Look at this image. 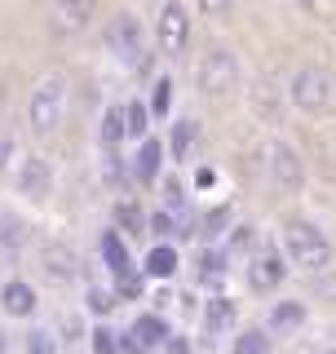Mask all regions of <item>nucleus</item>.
<instances>
[{
	"mask_svg": "<svg viewBox=\"0 0 336 354\" xmlns=\"http://www.w3.org/2000/svg\"><path fill=\"white\" fill-rule=\"evenodd\" d=\"M279 252L288 257L292 270L323 274V270H332V261H336V239L315 217L292 213V217H283V226H279Z\"/></svg>",
	"mask_w": 336,
	"mask_h": 354,
	"instance_id": "1",
	"label": "nucleus"
},
{
	"mask_svg": "<svg viewBox=\"0 0 336 354\" xmlns=\"http://www.w3.org/2000/svg\"><path fill=\"white\" fill-rule=\"evenodd\" d=\"M102 49L124 66L129 75H142V80H151V66H155V49H151V31L147 22H142L133 9H115V14L106 18L102 27Z\"/></svg>",
	"mask_w": 336,
	"mask_h": 354,
	"instance_id": "2",
	"label": "nucleus"
},
{
	"mask_svg": "<svg viewBox=\"0 0 336 354\" xmlns=\"http://www.w3.org/2000/svg\"><path fill=\"white\" fill-rule=\"evenodd\" d=\"M288 106L306 120H323L336 106V75L328 62H301L288 75Z\"/></svg>",
	"mask_w": 336,
	"mask_h": 354,
	"instance_id": "3",
	"label": "nucleus"
},
{
	"mask_svg": "<svg viewBox=\"0 0 336 354\" xmlns=\"http://www.w3.org/2000/svg\"><path fill=\"white\" fill-rule=\"evenodd\" d=\"M66 102H71L66 71H44L27 93V129L36 133V138H53L66 120Z\"/></svg>",
	"mask_w": 336,
	"mask_h": 354,
	"instance_id": "4",
	"label": "nucleus"
},
{
	"mask_svg": "<svg viewBox=\"0 0 336 354\" xmlns=\"http://www.w3.org/2000/svg\"><path fill=\"white\" fill-rule=\"evenodd\" d=\"M190 40H195V14H190V5L186 0H164L160 14H155V27H151L155 58L182 62L190 53Z\"/></svg>",
	"mask_w": 336,
	"mask_h": 354,
	"instance_id": "5",
	"label": "nucleus"
},
{
	"mask_svg": "<svg viewBox=\"0 0 336 354\" xmlns=\"http://www.w3.org/2000/svg\"><path fill=\"white\" fill-rule=\"evenodd\" d=\"M195 84H199V93H204V97H212V102L234 97L243 88V62H239V53H234L230 44H208L204 58H199V66H195Z\"/></svg>",
	"mask_w": 336,
	"mask_h": 354,
	"instance_id": "6",
	"label": "nucleus"
},
{
	"mask_svg": "<svg viewBox=\"0 0 336 354\" xmlns=\"http://www.w3.org/2000/svg\"><path fill=\"white\" fill-rule=\"evenodd\" d=\"M288 274H292V266L279 252V239H256V248L243 257V279H248V292L256 297H279Z\"/></svg>",
	"mask_w": 336,
	"mask_h": 354,
	"instance_id": "7",
	"label": "nucleus"
},
{
	"mask_svg": "<svg viewBox=\"0 0 336 354\" xmlns=\"http://www.w3.org/2000/svg\"><path fill=\"white\" fill-rule=\"evenodd\" d=\"M9 186H14V195L22 199V204H36L44 208L53 199V186H58V173H53V160L40 151H27L18 155L14 173H9Z\"/></svg>",
	"mask_w": 336,
	"mask_h": 354,
	"instance_id": "8",
	"label": "nucleus"
},
{
	"mask_svg": "<svg viewBox=\"0 0 336 354\" xmlns=\"http://www.w3.org/2000/svg\"><path fill=\"white\" fill-rule=\"evenodd\" d=\"M265 177H270V186L283 191V195L306 191V160H301V151L283 133H274V138L265 142Z\"/></svg>",
	"mask_w": 336,
	"mask_h": 354,
	"instance_id": "9",
	"label": "nucleus"
},
{
	"mask_svg": "<svg viewBox=\"0 0 336 354\" xmlns=\"http://www.w3.org/2000/svg\"><path fill=\"white\" fill-rule=\"evenodd\" d=\"M0 315L14 324H31L40 315V292L27 274H5L0 279Z\"/></svg>",
	"mask_w": 336,
	"mask_h": 354,
	"instance_id": "10",
	"label": "nucleus"
},
{
	"mask_svg": "<svg viewBox=\"0 0 336 354\" xmlns=\"http://www.w3.org/2000/svg\"><path fill=\"white\" fill-rule=\"evenodd\" d=\"M36 266H40V274H44L53 288L80 283V257H75V248H66L62 239H44L40 252H36Z\"/></svg>",
	"mask_w": 336,
	"mask_h": 354,
	"instance_id": "11",
	"label": "nucleus"
},
{
	"mask_svg": "<svg viewBox=\"0 0 336 354\" xmlns=\"http://www.w3.org/2000/svg\"><path fill=\"white\" fill-rule=\"evenodd\" d=\"M31 248V221L18 204H0V261L18 266Z\"/></svg>",
	"mask_w": 336,
	"mask_h": 354,
	"instance_id": "12",
	"label": "nucleus"
},
{
	"mask_svg": "<svg viewBox=\"0 0 336 354\" xmlns=\"http://www.w3.org/2000/svg\"><path fill=\"white\" fill-rule=\"evenodd\" d=\"M199 328H204V341L230 337L239 328V301L230 292H208L204 306H199Z\"/></svg>",
	"mask_w": 336,
	"mask_h": 354,
	"instance_id": "13",
	"label": "nucleus"
},
{
	"mask_svg": "<svg viewBox=\"0 0 336 354\" xmlns=\"http://www.w3.org/2000/svg\"><path fill=\"white\" fill-rule=\"evenodd\" d=\"M306 324H310V306L301 301V297H274L270 301V310H265V332L279 341V337H297V332H306Z\"/></svg>",
	"mask_w": 336,
	"mask_h": 354,
	"instance_id": "14",
	"label": "nucleus"
},
{
	"mask_svg": "<svg viewBox=\"0 0 336 354\" xmlns=\"http://www.w3.org/2000/svg\"><path fill=\"white\" fill-rule=\"evenodd\" d=\"M230 252L221 248V243H199V252H195V283H199V292H226V274H230Z\"/></svg>",
	"mask_w": 336,
	"mask_h": 354,
	"instance_id": "15",
	"label": "nucleus"
},
{
	"mask_svg": "<svg viewBox=\"0 0 336 354\" xmlns=\"http://www.w3.org/2000/svg\"><path fill=\"white\" fill-rule=\"evenodd\" d=\"M164 142L155 138V133H147V138H138V147H133L129 155V182L138 186H155L164 177Z\"/></svg>",
	"mask_w": 336,
	"mask_h": 354,
	"instance_id": "16",
	"label": "nucleus"
},
{
	"mask_svg": "<svg viewBox=\"0 0 336 354\" xmlns=\"http://www.w3.org/2000/svg\"><path fill=\"white\" fill-rule=\"evenodd\" d=\"M177 270H182V248L168 239H155L147 252H142V274H147L151 283H173Z\"/></svg>",
	"mask_w": 336,
	"mask_h": 354,
	"instance_id": "17",
	"label": "nucleus"
},
{
	"mask_svg": "<svg viewBox=\"0 0 336 354\" xmlns=\"http://www.w3.org/2000/svg\"><path fill=\"white\" fill-rule=\"evenodd\" d=\"M173 124H168V138H160L164 142V160H173L177 169L195 155V142H199V120L195 115H168Z\"/></svg>",
	"mask_w": 336,
	"mask_h": 354,
	"instance_id": "18",
	"label": "nucleus"
},
{
	"mask_svg": "<svg viewBox=\"0 0 336 354\" xmlns=\"http://www.w3.org/2000/svg\"><path fill=\"white\" fill-rule=\"evenodd\" d=\"M129 337L142 346V354H160V346L173 337V324H168L160 310H142V315L129 324Z\"/></svg>",
	"mask_w": 336,
	"mask_h": 354,
	"instance_id": "19",
	"label": "nucleus"
},
{
	"mask_svg": "<svg viewBox=\"0 0 336 354\" xmlns=\"http://www.w3.org/2000/svg\"><path fill=\"white\" fill-rule=\"evenodd\" d=\"M97 261L106 266V274H120V270H129V266H138V257H133V243L120 235L115 226H102V230H97Z\"/></svg>",
	"mask_w": 336,
	"mask_h": 354,
	"instance_id": "20",
	"label": "nucleus"
},
{
	"mask_svg": "<svg viewBox=\"0 0 336 354\" xmlns=\"http://www.w3.org/2000/svg\"><path fill=\"white\" fill-rule=\"evenodd\" d=\"M111 226H115L129 243H142L147 239V208H142L133 195H120L115 208H111Z\"/></svg>",
	"mask_w": 336,
	"mask_h": 354,
	"instance_id": "21",
	"label": "nucleus"
},
{
	"mask_svg": "<svg viewBox=\"0 0 336 354\" xmlns=\"http://www.w3.org/2000/svg\"><path fill=\"white\" fill-rule=\"evenodd\" d=\"M97 147H102V160H124L129 133H124V115H120V102L102 111L97 120Z\"/></svg>",
	"mask_w": 336,
	"mask_h": 354,
	"instance_id": "22",
	"label": "nucleus"
},
{
	"mask_svg": "<svg viewBox=\"0 0 336 354\" xmlns=\"http://www.w3.org/2000/svg\"><path fill=\"white\" fill-rule=\"evenodd\" d=\"M234 221V208L230 204H212V208H199V226H195V239L199 243H221V235L230 230Z\"/></svg>",
	"mask_w": 336,
	"mask_h": 354,
	"instance_id": "23",
	"label": "nucleus"
},
{
	"mask_svg": "<svg viewBox=\"0 0 336 354\" xmlns=\"http://www.w3.org/2000/svg\"><path fill=\"white\" fill-rule=\"evenodd\" d=\"M230 354H274V337H270L261 324L234 328V332H230Z\"/></svg>",
	"mask_w": 336,
	"mask_h": 354,
	"instance_id": "24",
	"label": "nucleus"
},
{
	"mask_svg": "<svg viewBox=\"0 0 336 354\" xmlns=\"http://www.w3.org/2000/svg\"><path fill=\"white\" fill-rule=\"evenodd\" d=\"M22 354H62V337L49 324H22Z\"/></svg>",
	"mask_w": 336,
	"mask_h": 354,
	"instance_id": "25",
	"label": "nucleus"
},
{
	"mask_svg": "<svg viewBox=\"0 0 336 354\" xmlns=\"http://www.w3.org/2000/svg\"><path fill=\"white\" fill-rule=\"evenodd\" d=\"M93 9H97V0H53V18H58L62 31H80V27H88Z\"/></svg>",
	"mask_w": 336,
	"mask_h": 354,
	"instance_id": "26",
	"label": "nucleus"
},
{
	"mask_svg": "<svg viewBox=\"0 0 336 354\" xmlns=\"http://www.w3.org/2000/svg\"><path fill=\"white\" fill-rule=\"evenodd\" d=\"M120 115H124L129 142H138V138H147V133H151V111H147V97H142V93L124 97V102H120Z\"/></svg>",
	"mask_w": 336,
	"mask_h": 354,
	"instance_id": "27",
	"label": "nucleus"
},
{
	"mask_svg": "<svg viewBox=\"0 0 336 354\" xmlns=\"http://www.w3.org/2000/svg\"><path fill=\"white\" fill-rule=\"evenodd\" d=\"M120 306H124V301L115 297V288H111V283H84V310H88V319H111Z\"/></svg>",
	"mask_w": 336,
	"mask_h": 354,
	"instance_id": "28",
	"label": "nucleus"
},
{
	"mask_svg": "<svg viewBox=\"0 0 336 354\" xmlns=\"http://www.w3.org/2000/svg\"><path fill=\"white\" fill-rule=\"evenodd\" d=\"M256 239H261V235H256L252 221H239V217H234V221H230V230L221 235V248H226L230 257H248V252L256 248Z\"/></svg>",
	"mask_w": 336,
	"mask_h": 354,
	"instance_id": "29",
	"label": "nucleus"
},
{
	"mask_svg": "<svg viewBox=\"0 0 336 354\" xmlns=\"http://www.w3.org/2000/svg\"><path fill=\"white\" fill-rule=\"evenodd\" d=\"M147 111H151V120H168V115H173V75H151Z\"/></svg>",
	"mask_w": 336,
	"mask_h": 354,
	"instance_id": "30",
	"label": "nucleus"
},
{
	"mask_svg": "<svg viewBox=\"0 0 336 354\" xmlns=\"http://www.w3.org/2000/svg\"><path fill=\"white\" fill-rule=\"evenodd\" d=\"M111 288H115L120 301H142V297H147V288H151V279L142 274V266H129V270L111 274Z\"/></svg>",
	"mask_w": 336,
	"mask_h": 354,
	"instance_id": "31",
	"label": "nucleus"
},
{
	"mask_svg": "<svg viewBox=\"0 0 336 354\" xmlns=\"http://www.w3.org/2000/svg\"><path fill=\"white\" fill-rule=\"evenodd\" d=\"M155 186H160V195H164L160 208H168V213H182V208L195 204V195H190V182H186V177H160Z\"/></svg>",
	"mask_w": 336,
	"mask_h": 354,
	"instance_id": "32",
	"label": "nucleus"
},
{
	"mask_svg": "<svg viewBox=\"0 0 336 354\" xmlns=\"http://www.w3.org/2000/svg\"><path fill=\"white\" fill-rule=\"evenodd\" d=\"M88 350L93 354H120V328L111 319H93L88 328Z\"/></svg>",
	"mask_w": 336,
	"mask_h": 354,
	"instance_id": "33",
	"label": "nucleus"
},
{
	"mask_svg": "<svg viewBox=\"0 0 336 354\" xmlns=\"http://www.w3.org/2000/svg\"><path fill=\"white\" fill-rule=\"evenodd\" d=\"M147 235L173 243V235H177V217L168 213V208H147Z\"/></svg>",
	"mask_w": 336,
	"mask_h": 354,
	"instance_id": "34",
	"label": "nucleus"
},
{
	"mask_svg": "<svg viewBox=\"0 0 336 354\" xmlns=\"http://www.w3.org/2000/svg\"><path fill=\"white\" fill-rule=\"evenodd\" d=\"M186 5H190V14H199L208 22H226L234 14V0H186Z\"/></svg>",
	"mask_w": 336,
	"mask_h": 354,
	"instance_id": "35",
	"label": "nucleus"
},
{
	"mask_svg": "<svg viewBox=\"0 0 336 354\" xmlns=\"http://www.w3.org/2000/svg\"><path fill=\"white\" fill-rule=\"evenodd\" d=\"M18 138H14V129H0V182H9V173H14V164H18Z\"/></svg>",
	"mask_w": 336,
	"mask_h": 354,
	"instance_id": "36",
	"label": "nucleus"
},
{
	"mask_svg": "<svg viewBox=\"0 0 336 354\" xmlns=\"http://www.w3.org/2000/svg\"><path fill=\"white\" fill-rule=\"evenodd\" d=\"M217 169H212V164H199L195 169V177H190V195H199V191H212V186H217Z\"/></svg>",
	"mask_w": 336,
	"mask_h": 354,
	"instance_id": "37",
	"label": "nucleus"
},
{
	"mask_svg": "<svg viewBox=\"0 0 336 354\" xmlns=\"http://www.w3.org/2000/svg\"><path fill=\"white\" fill-rule=\"evenodd\" d=\"M297 9H301V14L323 18V14H332V9H336V0H297Z\"/></svg>",
	"mask_w": 336,
	"mask_h": 354,
	"instance_id": "38",
	"label": "nucleus"
},
{
	"mask_svg": "<svg viewBox=\"0 0 336 354\" xmlns=\"http://www.w3.org/2000/svg\"><path fill=\"white\" fill-rule=\"evenodd\" d=\"M160 350H164V354H190V337H177V332H173V337H168Z\"/></svg>",
	"mask_w": 336,
	"mask_h": 354,
	"instance_id": "39",
	"label": "nucleus"
},
{
	"mask_svg": "<svg viewBox=\"0 0 336 354\" xmlns=\"http://www.w3.org/2000/svg\"><path fill=\"white\" fill-rule=\"evenodd\" d=\"M0 354H9V332L0 328Z\"/></svg>",
	"mask_w": 336,
	"mask_h": 354,
	"instance_id": "40",
	"label": "nucleus"
},
{
	"mask_svg": "<svg viewBox=\"0 0 336 354\" xmlns=\"http://www.w3.org/2000/svg\"><path fill=\"white\" fill-rule=\"evenodd\" d=\"M323 354H336V350H323Z\"/></svg>",
	"mask_w": 336,
	"mask_h": 354,
	"instance_id": "41",
	"label": "nucleus"
}]
</instances>
